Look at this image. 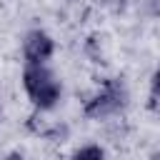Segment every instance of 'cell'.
Masks as SVG:
<instances>
[{
	"instance_id": "cell-1",
	"label": "cell",
	"mask_w": 160,
	"mask_h": 160,
	"mask_svg": "<svg viewBox=\"0 0 160 160\" xmlns=\"http://www.w3.org/2000/svg\"><path fill=\"white\" fill-rule=\"evenodd\" d=\"M22 88L38 110H50L58 105L62 95V85L48 65H25L22 70Z\"/></svg>"
},
{
	"instance_id": "cell-2",
	"label": "cell",
	"mask_w": 160,
	"mask_h": 160,
	"mask_svg": "<svg viewBox=\"0 0 160 160\" xmlns=\"http://www.w3.org/2000/svg\"><path fill=\"white\" fill-rule=\"evenodd\" d=\"M128 105V88L120 78H108L100 90L85 102L82 108V115L88 120H105L115 112H120L122 108Z\"/></svg>"
},
{
	"instance_id": "cell-3",
	"label": "cell",
	"mask_w": 160,
	"mask_h": 160,
	"mask_svg": "<svg viewBox=\"0 0 160 160\" xmlns=\"http://www.w3.org/2000/svg\"><path fill=\"white\" fill-rule=\"evenodd\" d=\"M55 52V40L45 30H30L22 40L25 65H45Z\"/></svg>"
},
{
	"instance_id": "cell-4",
	"label": "cell",
	"mask_w": 160,
	"mask_h": 160,
	"mask_svg": "<svg viewBox=\"0 0 160 160\" xmlns=\"http://www.w3.org/2000/svg\"><path fill=\"white\" fill-rule=\"evenodd\" d=\"M72 160H105V152L100 145H82L80 150H75Z\"/></svg>"
},
{
	"instance_id": "cell-5",
	"label": "cell",
	"mask_w": 160,
	"mask_h": 160,
	"mask_svg": "<svg viewBox=\"0 0 160 160\" xmlns=\"http://www.w3.org/2000/svg\"><path fill=\"white\" fill-rule=\"evenodd\" d=\"M150 95H152V100H160V68L150 78Z\"/></svg>"
},
{
	"instance_id": "cell-6",
	"label": "cell",
	"mask_w": 160,
	"mask_h": 160,
	"mask_svg": "<svg viewBox=\"0 0 160 160\" xmlns=\"http://www.w3.org/2000/svg\"><path fill=\"white\" fill-rule=\"evenodd\" d=\"M2 160H25V158H22L20 152H8V155H5Z\"/></svg>"
},
{
	"instance_id": "cell-7",
	"label": "cell",
	"mask_w": 160,
	"mask_h": 160,
	"mask_svg": "<svg viewBox=\"0 0 160 160\" xmlns=\"http://www.w3.org/2000/svg\"><path fill=\"white\" fill-rule=\"evenodd\" d=\"M152 160H160V152H155V155H152Z\"/></svg>"
}]
</instances>
